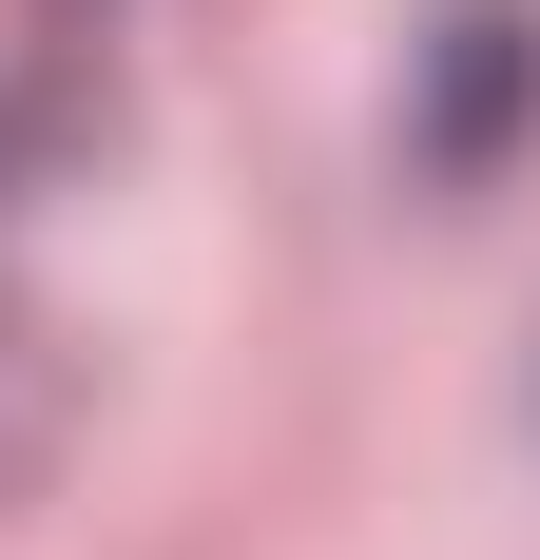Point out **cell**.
<instances>
[{"label": "cell", "mask_w": 540, "mask_h": 560, "mask_svg": "<svg viewBox=\"0 0 540 560\" xmlns=\"http://www.w3.org/2000/svg\"><path fill=\"white\" fill-rule=\"evenodd\" d=\"M540 136V0H444L406 39V174L425 194H502Z\"/></svg>", "instance_id": "6da1fadb"}]
</instances>
